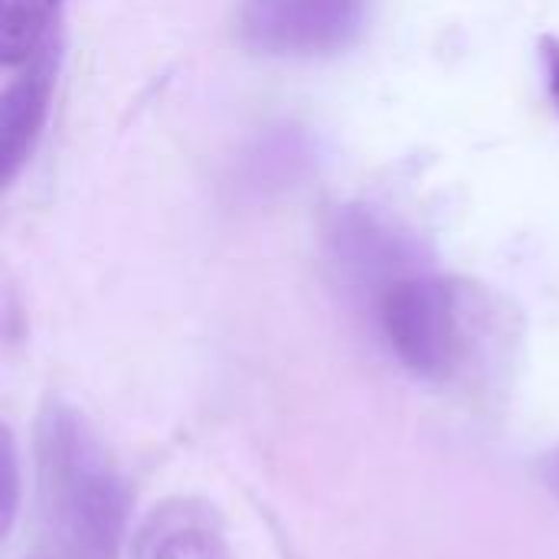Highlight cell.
<instances>
[{
	"instance_id": "cell-6",
	"label": "cell",
	"mask_w": 559,
	"mask_h": 559,
	"mask_svg": "<svg viewBox=\"0 0 559 559\" xmlns=\"http://www.w3.org/2000/svg\"><path fill=\"white\" fill-rule=\"evenodd\" d=\"M138 559H233V550L206 508L177 501L147 521Z\"/></svg>"
},
{
	"instance_id": "cell-3",
	"label": "cell",
	"mask_w": 559,
	"mask_h": 559,
	"mask_svg": "<svg viewBox=\"0 0 559 559\" xmlns=\"http://www.w3.org/2000/svg\"><path fill=\"white\" fill-rule=\"evenodd\" d=\"M370 0H242L236 29L246 49L272 59H321L350 49Z\"/></svg>"
},
{
	"instance_id": "cell-10",
	"label": "cell",
	"mask_w": 559,
	"mask_h": 559,
	"mask_svg": "<svg viewBox=\"0 0 559 559\" xmlns=\"http://www.w3.org/2000/svg\"><path fill=\"white\" fill-rule=\"evenodd\" d=\"M544 481H547V488L559 498V449H554V452L544 459Z\"/></svg>"
},
{
	"instance_id": "cell-9",
	"label": "cell",
	"mask_w": 559,
	"mask_h": 559,
	"mask_svg": "<svg viewBox=\"0 0 559 559\" xmlns=\"http://www.w3.org/2000/svg\"><path fill=\"white\" fill-rule=\"evenodd\" d=\"M3 472H7V504H3V531L13 527V514H16V495H20V472H16V445L7 436V449H3Z\"/></svg>"
},
{
	"instance_id": "cell-1",
	"label": "cell",
	"mask_w": 559,
	"mask_h": 559,
	"mask_svg": "<svg viewBox=\"0 0 559 559\" xmlns=\"http://www.w3.org/2000/svg\"><path fill=\"white\" fill-rule=\"evenodd\" d=\"M33 465L49 550L69 559H118L128 527V488L79 409L59 400L39 409Z\"/></svg>"
},
{
	"instance_id": "cell-4",
	"label": "cell",
	"mask_w": 559,
	"mask_h": 559,
	"mask_svg": "<svg viewBox=\"0 0 559 559\" xmlns=\"http://www.w3.org/2000/svg\"><path fill=\"white\" fill-rule=\"evenodd\" d=\"M328 249L331 265L337 269L347 292H354L367 305L390 282L429 269L416 233L367 203L341 206L334 213L328 229Z\"/></svg>"
},
{
	"instance_id": "cell-5",
	"label": "cell",
	"mask_w": 559,
	"mask_h": 559,
	"mask_svg": "<svg viewBox=\"0 0 559 559\" xmlns=\"http://www.w3.org/2000/svg\"><path fill=\"white\" fill-rule=\"evenodd\" d=\"M56 72H59V49L3 72V95H0V167L3 180L13 183L16 174L26 167L33 157L46 118H49V102L56 88Z\"/></svg>"
},
{
	"instance_id": "cell-8",
	"label": "cell",
	"mask_w": 559,
	"mask_h": 559,
	"mask_svg": "<svg viewBox=\"0 0 559 559\" xmlns=\"http://www.w3.org/2000/svg\"><path fill=\"white\" fill-rule=\"evenodd\" d=\"M537 49H540V62H544V75H547V92H550V102L559 115V36L557 33H544L537 39Z\"/></svg>"
},
{
	"instance_id": "cell-7",
	"label": "cell",
	"mask_w": 559,
	"mask_h": 559,
	"mask_svg": "<svg viewBox=\"0 0 559 559\" xmlns=\"http://www.w3.org/2000/svg\"><path fill=\"white\" fill-rule=\"evenodd\" d=\"M66 0H0V66L13 72L59 49Z\"/></svg>"
},
{
	"instance_id": "cell-2",
	"label": "cell",
	"mask_w": 559,
	"mask_h": 559,
	"mask_svg": "<svg viewBox=\"0 0 559 559\" xmlns=\"http://www.w3.org/2000/svg\"><path fill=\"white\" fill-rule=\"evenodd\" d=\"M386 350L419 380L452 383L485 364L501 337V305L472 282L419 269L370 301Z\"/></svg>"
},
{
	"instance_id": "cell-11",
	"label": "cell",
	"mask_w": 559,
	"mask_h": 559,
	"mask_svg": "<svg viewBox=\"0 0 559 559\" xmlns=\"http://www.w3.org/2000/svg\"><path fill=\"white\" fill-rule=\"evenodd\" d=\"M33 559H69V557H62V554H52V550H46L43 557H33Z\"/></svg>"
}]
</instances>
